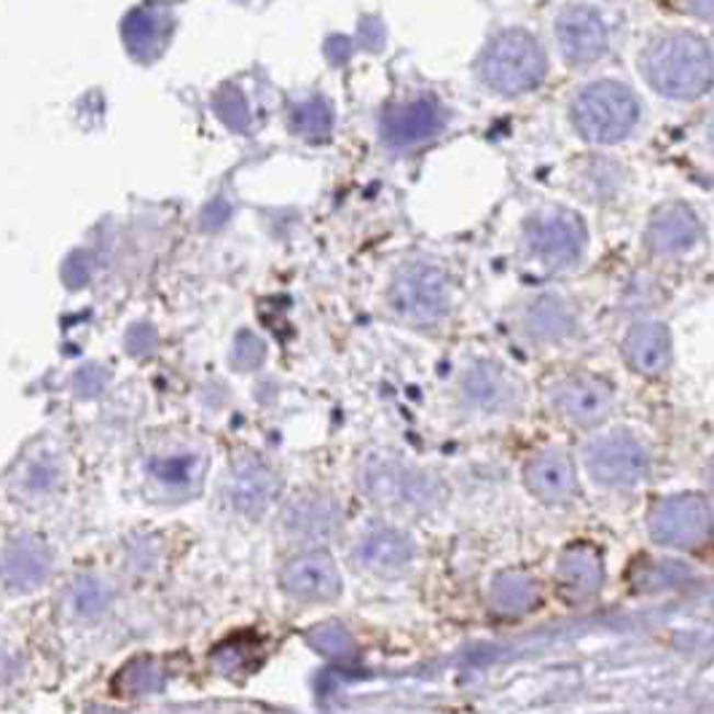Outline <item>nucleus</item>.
<instances>
[{
  "instance_id": "28",
  "label": "nucleus",
  "mask_w": 714,
  "mask_h": 714,
  "mask_svg": "<svg viewBox=\"0 0 714 714\" xmlns=\"http://www.w3.org/2000/svg\"><path fill=\"white\" fill-rule=\"evenodd\" d=\"M113 688L122 695H146L165 688V669L154 658H135L116 675Z\"/></svg>"
},
{
  "instance_id": "7",
  "label": "nucleus",
  "mask_w": 714,
  "mask_h": 714,
  "mask_svg": "<svg viewBox=\"0 0 714 714\" xmlns=\"http://www.w3.org/2000/svg\"><path fill=\"white\" fill-rule=\"evenodd\" d=\"M526 245L551 269L573 267L586 248V226L573 209H543L526 220Z\"/></svg>"
},
{
  "instance_id": "17",
  "label": "nucleus",
  "mask_w": 714,
  "mask_h": 714,
  "mask_svg": "<svg viewBox=\"0 0 714 714\" xmlns=\"http://www.w3.org/2000/svg\"><path fill=\"white\" fill-rule=\"evenodd\" d=\"M54 567L52 548L30 532H16L3 545V580L9 591H33L49 578Z\"/></svg>"
},
{
  "instance_id": "12",
  "label": "nucleus",
  "mask_w": 714,
  "mask_h": 714,
  "mask_svg": "<svg viewBox=\"0 0 714 714\" xmlns=\"http://www.w3.org/2000/svg\"><path fill=\"white\" fill-rule=\"evenodd\" d=\"M172 30H175V14L167 3H143L135 5L122 22V38L129 57L137 63H156L170 46Z\"/></svg>"
},
{
  "instance_id": "19",
  "label": "nucleus",
  "mask_w": 714,
  "mask_h": 714,
  "mask_svg": "<svg viewBox=\"0 0 714 714\" xmlns=\"http://www.w3.org/2000/svg\"><path fill=\"white\" fill-rule=\"evenodd\" d=\"M524 484L537 500L548 506H564L578 495L573 462L559 449H543L524 467Z\"/></svg>"
},
{
  "instance_id": "5",
  "label": "nucleus",
  "mask_w": 714,
  "mask_h": 714,
  "mask_svg": "<svg viewBox=\"0 0 714 714\" xmlns=\"http://www.w3.org/2000/svg\"><path fill=\"white\" fill-rule=\"evenodd\" d=\"M387 304L408 326H438L452 306V282L435 263L411 261L389 282Z\"/></svg>"
},
{
  "instance_id": "37",
  "label": "nucleus",
  "mask_w": 714,
  "mask_h": 714,
  "mask_svg": "<svg viewBox=\"0 0 714 714\" xmlns=\"http://www.w3.org/2000/svg\"><path fill=\"white\" fill-rule=\"evenodd\" d=\"M350 49H352L350 38H339V35H336V38H328L326 44V54L333 65L347 63V59H350Z\"/></svg>"
},
{
  "instance_id": "38",
  "label": "nucleus",
  "mask_w": 714,
  "mask_h": 714,
  "mask_svg": "<svg viewBox=\"0 0 714 714\" xmlns=\"http://www.w3.org/2000/svg\"><path fill=\"white\" fill-rule=\"evenodd\" d=\"M712 478H714V465H712Z\"/></svg>"
},
{
  "instance_id": "15",
  "label": "nucleus",
  "mask_w": 714,
  "mask_h": 714,
  "mask_svg": "<svg viewBox=\"0 0 714 714\" xmlns=\"http://www.w3.org/2000/svg\"><path fill=\"white\" fill-rule=\"evenodd\" d=\"M446 124V113L433 100H413L389 107L382 116V140L393 148H411L433 140Z\"/></svg>"
},
{
  "instance_id": "27",
  "label": "nucleus",
  "mask_w": 714,
  "mask_h": 714,
  "mask_svg": "<svg viewBox=\"0 0 714 714\" xmlns=\"http://www.w3.org/2000/svg\"><path fill=\"white\" fill-rule=\"evenodd\" d=\"M526 328L540 341H559L573 328V315H569L567 306L559 298L545 296L526 311Z\"/></svg>"
},
{
  "instance_id": "6",
  "label": "nucleus",
  "mask_w": 714,
  "mask_h": 714,
  "mask_svg": "<svg viewBox=\"0 0 714 714\" xmlns=\"http://www.w3.org/2000/svg\"><path fill=\"white\" fill-rule=\"evenodd\" d=\"M647 526H650V535L656 543L669 545V548L693 551L710 543L714 519L704 497L675 495L666 497L650 510Z\"/></svg>"
},
{
  "instance_id": "29",
  "label": "nucleus",
  "mask_w": 714,
  "mask_h": 714,
  "mask_svg": "<svg viewBox=\"0 0 714 714\" xmlns=\"http://www.w3.org/2000/svg\"><path fill=\"white\" fill-rule=\"evenodd\" d=\"M306 642L320 656L331 658V661H344V658H350L355 653V642H352L350 632L344 626H339V623H322V626L311 628L306 634Z\"/></svg>"
},
{
  "instance_id": "18",
  "label": "nucleus",
  "mask_w": 714,
  "mask_h": 714,
  "mask_svg": "<svg viewBox=\"0 0 714 714\" xmlns=\"http://www.w3.org/2000/svg\"><path fill=\"white\" fill-rule=\"evenodd\" d=\"M341 524V508L326 491H302L282 508V530L293 540H328Z\"/></svg>"
},
{
  "instance_id": "20",
  "label": "nucleus",
  "mask_w": 714,
  "mask_h": 714,
  "mask_svg": "<svg viewBox=\"0 0 714 714\" xmlns=\"http://www.w3.org/2000/svg\"><path fill=\"white\" fill-rule=\"evenodd\" d=\"M355 556L360 567L369 569V573L379 575V578H395V575H404L411 567L413 543L400 530L379 526V530H371L360 540Z\"/></svg>"
},
{
  "instance_id": "31",
  "label": "nucleus",
  "mask_w": 714,
  "mask_h": 714,
  "mask_svg": "<svg viewBox=\"0 0 714 714\" xmlns=\"http://www.w3.org/2000/svg\"><path fill=\"white\" fill-rule=\"evenodd\" d=\"M213 107H215V113L220 116V122L229 124L231 129L245 132L250 127V107H248V102H245L242 92H239L237 87L220 89V92L215 94Z\"/></svg>"
},
{
  "instance_id": "1",
  "label": "nucleus",
  "mask_w": 714,
  "mask_h": 714,
  "mask_svg": "<svg viewBox=\"0 0 714 714\" xmlns=\"http://www.w3.org/2000/svg\"><path fill=\"white\" fill-rule=\"evenodd\" d=\"M642 73L664 98L693 100L714 83V57L699 35H664L642 54Z\"/></svg>"
},
{
  "instance_id": "24",
  "label": "nucleus",
  "mask_w": 714,
  "mask_h": 714,
  "mask_svg": "<svg viewBox=\"0 0 714 714\" xmlns=\"http://www.w3.org/2000/svg\"><path fill=\"white\" fill-rule=\"evenodd\" d=\"M623 350H626V358L634 371L645 376H656L669 365L671 336L661 322H639L628 331Z\"/></svg>"
},
{
  "instance_id": "10",
  "label": "nucleus",
  "mask_w": 714,
  "mask_h": 714,
  "mask_svg": "<svg viewBox=\"0 0 714 714\" xmlns=\"http://www.w3.org/2000/svg\"><path fill=\"white\" fill-rule=\"evenodd\" d=\"M207 462L196 449H175V452L154 454L146 462L148 486L165 500H189L200 495Z\"/></svg>"
},
{
  "instance_id": "3",
  "label": "nucleus",
  "mask_w": 714,
  "mask_h": 714,
  "mask_svg": "<svg viewBox=\"0 0 714 714\" xmlns=\"http://www.w3.org/2000/svg\"><path fill=\"white\" fill-rule=\"evenodd\" d=\"M639 105L623 83L597 81L580 89L569 105V118L580 137L597 146H612L632 135Z\"/></svg>"
},
{
  "instance_id": "9",
  "label": "nucleus",
  "mask_w": 714,
  "mask_h": 714,
  "mask_svg": "<svg viewBox=\"0 0 714 714\" xmlns=\"http://www.w3.org/2000/svg\"><path fill=\"white\" fill-rule=\"evenodd\" d=\"M556 41L569 65L586 68L608 52V27L588 5H567L556 16Z\"/></svg>"
},
{
  "instance_id": "32",
  "label": "nucleus",
  "mask_w": 714,
  "mask_h": 714,
  "mask_svg": "<svg viewBox=\"0 0 714 714\" xmlns=\"http://www.w3.org/2000/svg\"><path fill=\"white\" fill-rule=\"evenodd\" d=\"M263 358H267V347H263V341L258 339L256 333L242 331L237 336V341H234V352H231L234 369L253 371L263 363Z\"/></svg>"
},
{
  "instance_id": "8",
  "label": "nucleus",
  "mask_w": 714,
  "mask_h": 714,
  "mask_svg": "<svg viewBox=\"0 0 714 714\" xmlns=\"http://www.w3.org/2000/svg\"><path fill=\"white\" fill-rule=\"evenodd\" d=\"M586 471L597 484L632 486L647 473L645 446L628 433H608L588 443Z\"/></svg>"
},
{
  "instance_id": "2",
  "label": "nucleus",
  "mask_w": 714,
  "mask_h": 714,
  "mask_svg": "<svg viewBox=\"0 0 714 714\" xmlns=\"http://www.w3.org/2000/svg\"><path fill=\"white\" fill-rule=\"evenodd\" d=\"M545 52L526 30H502L486 44L478 59V76L491 92L519 98L532 92L545 78Z\"/></svg>"
},
{
  "instance_id": "34",
  "label": "nucleus",
  "mask_w": 714,
  "mask_h": 714,
  "mask_svg": "<svg viewBox=\"0 0 714 714\" xmlns=\"http://www.w3.org/2000/svg\"><path fill=\"white\" fill-rule=\"evenodd\" d=\"M73 384H76V393L81 395V398H94V395H100L102 389H105L107 371L102 369V365H87V369L78 371Z\"/></svg>"
},
{
  "instance_id": "22",
  "label": "nucleus",
  "mask_w": 714,
  "mask_h": 714,
  "mask_svg": "<svg viewBox=\"0 0 714 714\" xmlns=\"http://www.w3.org/2000/svg\"><path fill=\"white\" fill-rule=\"evenodd\" d=\"M556 580H559L562 593L569 602H586V599L597 597L604 580L599 551L588 543L569 545L556 564Z\"/></svg>"
},
{
  "instance_id": "11",
  "label": "nucleus",
  "mask_w": 714,
  "mask_h": 714,
  "mask_svg": "<svg viewBox=\"0 0 714 714\" xmlns=\"http://www.w3.org/2000/svg\"><path fill=\"white\" fill-rule=\"evenodd\" d=\"M460 393L462 404L473 408V411L506 413L519 404L521 384L500 363L481 360V363L471 365L465 371V376L460 382Z\"/></svg>"
},
{
  "instance_id": "21",
  "label": "nucleus",
  "mask_w": 714,
  "mask_h": 714,
  "mask_svg": "<svg viewBox=\"0 0 714 714\" xmlns=\"http://www.w3.org/2000/svg\"><path fill=\"white\" fill-rule=\"evenodd\" d=\"M63 481L65 465L52 449H33L25 457H20V465L9 473V489L20 500H44V497L57 495Z\"/></svg>"
},
{
  "instance_id": "14",
  "label": "nucleus",
  "mask_w": 714,
  "mask_h": 714,
  "mask_svg": "<svg viewBox=\"0 0 714 714\" xmlns=\"http://www.w3.org/2000/svg\"><path fill=\"white\" fill-rule=\"evenodd\" d=\"M280 586L302 602H331L341 593V575L326 551H311L282 567Z\"/></svg>"
},
{
  "instance_id": "23",
  "label": "nucleus",
  "mask_w": 714,
  "mask_h": 714,
  "mask_svg": "<svg viewBox=\"0 0 714 714\" xmlns=\"http://www.w3.org/2000/svg\"><path fill=\"white\" fill-rule=\"evenodd\" d=\"M699 220L682 204L658 209L647 226V245L658 256H682L699 242Z\"/></svg>"
},
{
  "instance_id": "26",
  "label": "nucleus",
  "mask_w": 714,
  "mask_h": 714,
  "mask_svg": "<svg viewBox=\"0 0 714 714\" xmlns=\"http://www.w3.org/2000/svg\"><path fill=\"white\" fill-rule=\"evenodd\" d=\"M333 122L336 118L331 102L322 98L298 102V105L291 107V116H287L293 135L304 137V140H326L333 132Z\"/></svg>"
},
{
  "instance_id": "30",
  "label": "nucleus",
  "mask_w": 714,
  "mask_h": 714,
  "mask_svg": "<svg viewBox=\"0 0 714 714\" xmlns=\"http://www.w3.org/2000/svg\"><path fill=\"white\" fill-rule=\"evenodd\" d=\"M70 602H73V610L78 615L94 617L107 608V602H111V591H107L105 583L98 578H81L73 586Z\"/></svg>"
},
{
  "instance_id": "25",
  "label": "nucleus",
  "mask_w": 714,
  "mask_h": 714,
  "mask_svg": "<svg viewBox=\"0 0 714 714\" xmlns=\"http://www.w3.org/2000/svg\"><path fill=\"white\" fill-rule=\"evenodd\" d=\"M489 602L495 612L500 615L515 617L524 615L537 604V586L530 575L515 573V569H508V573H500L495 580H491L489 588Z\"/></svg>"
},
{
  "instance_id": "4",
  "label": "nucleus",
  "mask_w": 714,
  "mask_h": 714,
  "mask_svg": "<svg viewBox=\"0 0 714 714\" xmlns=\"http://www.w3.org/2000/svg\"><path fill=\"white\" fill-rule=\"evenodd\" d=\"M360 489L379 506L411 510L435 508L443 495V486L433 473L389 454H371L360 465Z\"/></svg>"
},
{
  "instance_id": "13",
  "label": "nucleus",
  "mask_w": 714,
  "mask_h": 714,
  "mask_svg": "<svg viewBox=\"0 0 714 714\" xmlns=\"http://www.w3.org/2000/svg\"><path fill=\"white\" fill-rule=\"evenodd\" d=\"M282 478L269 462L258 457H242L234 462L229 471V481H226V495L234 510H239L242 515L267 513V508L277 500Z\"/></svg>"
},
{
  "instance_id": "33",
  "label": "nucleus",
  "mask_w": 714,
  "mask_h": 714,
  "mask_svg": "<svg viewBox=\"0 0 714 714\" xmlns=\"http://www.w3.org/2000/svg\"><path fill=\"white\" fill-rule=\"evenodd\" d=\"M94 258L87 250H76V253L68 256V261L63 263V280L68 287H83L89 280H92Z\"/></svg>"
},
{
  "instance_id": "36",
  "label": "nucleus",
  "mask_w": 714,
  "mask_h": 714,
  "mask_svg": "<svg viewBox=\"0 0 714 714\" xmlns=\"http://www.w3.org/2000/svg\"><path fill=\"white\" fill-rule=\"evenodd\" d=\"M360 38H363V46L369 52H379L382 49L387 33H384V25H382L379 16H365L363 25H360Z\"/></svg>"
},
{
  "instance_id": "16",
  "label": "nucleus",
  "mask_w": 714,
  "mask_h": 714,
  "mask_svg": "<svg viewBox=\"0 0 714 714\" xmlns=\"http://www.w3.org/2000/svg\"><path fill=\"white\" fill-rule=\"evenodd\" d=\"M554 406L562 417L569 422L580 424V428H591L608 419L612 411V389L608 382L597 379L588 374H575L562 379L554 387Z\"/></svg>"
},
{
  "instance_id": "35",
  "label": "nucleus",
  "mask_w": 714,
  "mask_h": 714,
  "mask_svg": "<svg viewBox=\"0 0 714 714\" xmlns=\"http://www.w3.org/2000/svg\"><path fill=\"white\" fill-rule=\"evenodd\" d=\"M154 328L146 326V322H137L127 333V352H132V355H146V352L154 350Z\"/></svg>"
}]
</instances>
